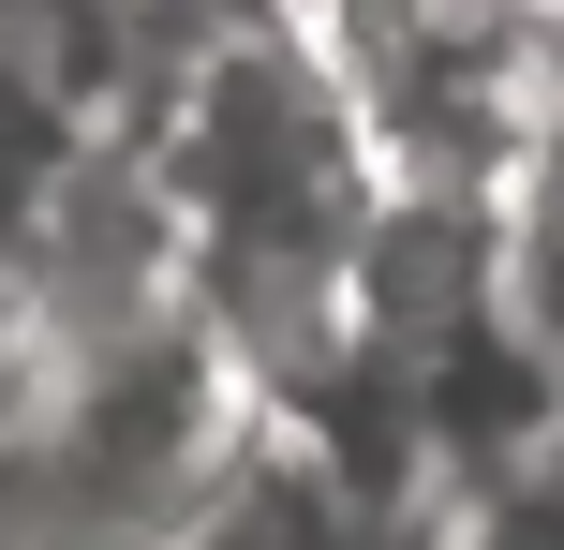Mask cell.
<instances>
[{"label": "cell", "instance_id": "obj_1", "mask_svg": "<svg viewBox=\"0 0 564 550\" xmlns=\"http://www.w3.org/2000/svg\"><path fill=\"white\" fill-rule=\"evenodd\" d=\"M476 208H490V283H506V327L550 357V387H564V105H550V134L520 149Z\"/></svg>", "mask_w": 564, "mask_h": 550}, {"label": "cell", "instance_id": "obj_2", "mask_svg": "<svg viewBox=\"0 0 564 550\" xmlns=\"http://www.w3.org/2000/svg\"><path fill=\"white\" fill-rule=\"evenodd\" d=\"M431 550H564V417L520 446V462H490L476 492L431 521Z\"/></svg>", "mask_w": 564, "mask_h": 550}]
</instances>
